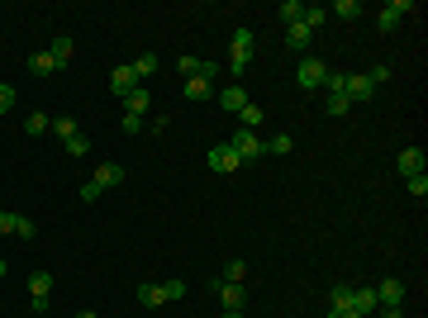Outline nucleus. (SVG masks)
Here are the masks:
<instances>
[{"label": "nucleus", "mask_w": 428, "mask_h": 318, "mask_svg": "<svg viewBox=\"0 0 428 318\" xmlns=\"http://www.w3.org/2000/svg\"><path fill=\"white\" fill-rule=\"evenodd\" d=\"M15 86H0V114H5V110H15Z\"/></svg>", "instance_id": "f704fd0d"}, {"label": "nucleus", "mask_w": 428, "mask_h": 318, "mask_svg": "<svg viewBox=\"0 0 428 318\" xmlns=\"http://www.w3.org/2000/svg\"><path fill=\"white\" fill-rule=\"evenodd\" d=\"M395 166H400V176L410 181V176H424V147H405L395 157Z\"/></svg>", "instance_id": "9b49d317"}, {"label": "nucleus", "mask_w": 428, "mask_h": 318, "mask_svg": "<svg viewBox=\"0 0 428 318\" xmlns=\"http://www.w3.org/2000/svg\"><path fill=\"white\" fill-rule=\"evenodd\" d=\"M219 318H243V309H224V314Z\"/></svg>", "instance_id": "79ce46f5"}, {"label": "nucleus", "mask_w": 428, "mask_h": 318, "mask_svg": "<svg viewBox=\"0 0 428 318\" xmlns=\"http://www.w3.org/2000/svg\"><path fill=\"white\" fill-rule=\"evenodd\" d=\"M253 29H234V48H229V72L234 76H243L248 72V62H253Z\"/></svg>", "instance_id": "f03ea898"}, {"label": "nucleus", "mask_w": 428, "mask_h": 318, "mask_svg": "<svg viewBox=\"0 0 428 318\" xmlns=\"http://www.w3.org/2000/svg\"><path fill=\"white\" fill-rule=\"evenodd\" d=\"M405 304V280H380L376 285V309H400Z\"/></svg>", "instance_id": "1a4fd4ad"}, {"label": "nucleus", "mask_w": 428, "mask_h": 318, "mask_svg": "<svg viewBox=\"0 0 428 318\" xmlns=\"http://www.w3.org/2000/svg\"><path fill=\"white\" fill-rule=\"evenodd\" d=\"M48 52H53V62H57V67H67L72 57H77V43L62 33V38H53V48H48Z\"/></svg>", "instance_id": "412c9836"}, {"label": "nucleus", "mask_w": 428, "mask_h": 318, "mask_svg": "<svg viewBox=\"0 0 428 318\" xmlns=\"http://www.w3.org/2000/svg\"><path fill=\"white\" fill-rule=\"evenodd\" d=\"M110 86H114V96H128L133 86H138V76H133V62H119L110 72Z\"/></svg>", "instance_id": "f8f14e48"}, {"label": "nucleus", "mask_w": 428, "mask_h": 318, "mask_svg": "<svg viewBox=\"0 0 428 318\" xmlns=\"http://www.w3.org/2000/svg\"><path fill=\"white\" fill-rule=\"evenodd\" d=\"M48 128H53V119H48L43 110H33L29 119H24V133H29V138H38V133H48Z\"/></svg>", "instance_id": "b1692460"}, {"label": "nucleus", "mask_w": 428, "mask_h": 318, "mask_svg": "<svg viewBox=\"0 0 428 318\" xmlns=\"http://www.w3.org/2000/svg\"><path fill=\"white\" fill-rule=\"evenodd\" d=\"M324 110H329V114H338V119H343V114L352 110V100H348V96H329V100H324Z\"/></svg>", "instance_id": "2f4dec72"}, {"label": "nucleus", "mask_w": 428, "mask_h": 318, "mask_svg": "<svg viewBox=\"0 0 428 318\" xmlns=\"http://www.w3.org/2000/svg\"><path fill=\"white\" fill-rule=\"evenodd\" d=\"M276 19H281L285 29H290V24H304V5H300V0H281V10H276Z\"/></svg>", "instance_id": "aec40b11"}, {"label": "nucleus", "mask_w": 428, "mask_h": 318, "mask_svg": "<svg viewBox=\"0 0 428 318\" xmlns=\"http://www.w3.org/2000/svg\"><path fill=\"white\" fill-rule=\"evenodd\" d=\"M48 295H53V276L48 271H33L29 276V300H33V318L48 309Z\"/></svg>", "instance_id": "39448f33"}, {"label": "nucleus", "mask_w": 428, "mask_h": 318, "mask_svg": "<svg viewBox=\"0 0 428 318\" xmlns=\"http://www.w3.org/2000/svg\"><path fill=\"white\" fill-rule=\"evenodd\" d=\"M405 186H410V195H414V200H424V195H428V176H410Z\"/></svg>", "instance_id": "72a5a7b5"}, {"label": "nucleus", "mask_w": 428, "mask_h": 318, "mask_svg": "<svg viewBox=\"0 0 428 318\" xmlns=\"http://www.w3.org/2000/svg\"><path fill=\"white\" fill-rule=\"evenodd\" d=\"M38 318H48V314H38Z\"/></svg>", "instance_id": "a18cd8bd"}, {"label": "nucleus", "mask_w": 428, "mask_h": 318, "mask_svg": "<svg viewBox=\"0 0 428 318\" xmlns=\"http://www.w3.org/2000/svg\"><path fill=\"white\" fill-rule=\"evenodd\" d=\"M181 96H186V100H214V81H205V76H190L186 86H181Z\"/></svg>", "instance_id": "6ab92c4d"}, {"label": "nucleus", "mask_w": 428, "mask_h": 318, "mask_svg": "<svg viewBox=\"0 0 428 318\" xmlns=\"http://www.w3.org/2000/svg\"><path fill=\"white\" fill-rule=\"evenodd\" d=\"M243 276H248V261H243V256H229V266H224V280H229V285H243Z\"/></svg>", "instance_id": "a878e982"}, {"label": "nucleus", "mask_w": 428, "mask_h": 318, "mask_svg": "<svg viewBox=\"0 0 428 318\" xmlns=\"http://www.w3.org/2000/svg\"><path fill=\"white\" fill-rule=\"evenodd\" d=\"M343 96L357 105V100H371V96H376V86L366 81V72H357V76H343Z\"/></svg>", "instance_id": "9d476101"}, {"label": "nucleus", "mask_w": 428, "mask_h": 318, "mask_svg": "<svg viewBox=\"0 0 428 318\" xmlns=\"http://www.w3.org/2000/svg\"><path fill=\"white\" fill-rule=\"evenodd\" d=\"M77 318H100V314H91V309H86V314H77Z\"/></svg>", "instance_id": "37998d69"}, {"label": "nucleus", "mask_w": 428, "mask_h": 318, "mask_svg": "<svg viewBox=\"0 0 428 318\" xmlns=\"http://www.w3.org/2000/svg\"><path fill=\"white\" fill-rule=\"evenodd\" d=\"M29 72H33V76H53V72H57L53 52H33V57H29Z\"/></svg>", "instance_id": "4be33fe9"}, {"label": "nucleus", "mask_w": 428, "mask_h": 318, "mask_svg": "<svg viewBox=\"0 0 428 318\" xmlns=\"http://www.w3.org/2000/svg\"><path fill=\"white\" fill-rule=\"evenodd\" d=\"M329 15H338V19H357V15H362V5H357V0H338Z\"/></svg>", "instance_id": "c756f323"}, {"label": "nucleus", "mask_w": 428, "mask_h": 318, "mask_svg": "<svg viewBox=\"0 0 428 318\" xmlns=\"http://www.w3.org/2000/svg\"><path fill=\"white\" fill-rule=\"evenodd\" d=\"M176 72H181V76H205V81H214L219 76V62H205V57H190V52H181V57H176Z\"/></svg>", "instance_id": "20e7f679"}, {"label": "nucleus", "mask_w": 428, "mask_h": 318, "mask_svg": "<svg viewBox=\"0 0 428 318\" xmlns=\"http://www.w3.org/2000/svg\"><path fill=\"white\" fill-rule=\"evenodd\" d=\"M15 233H19V238H33L38 228H33V219H24V214H19V219H15Z\"/></svg>", "instance_id": "e433bc0d"}, {"label": "nucleus", "mask_w": 428, "mask_h": 318, "mask_svg": "<svg viewBox=\"0 0 428 318\" xmlns=\"http://www.w3.org/2000/svg\"><path fill=\"white\" fill-rule=\"evenodd\" d=\"M414 10V0H390V5H380V15H376V24H380V33H390L400 24V19Z\"/></svg>", "instance_id": "6e6552de"}, {"label": "nucleus", "mask_w": 428, "mask_h": 318, "mask_svg": "<svg viewBox=\"0 0 428 318\" xmlns=\"http://www.w3.org/2000/svg\"><path fill=\"white\" fill-rule=\"evenodd\" d=\"M238 119H243V128H253V133H257V124H262V119H267V110H262V105H253V100H248V105H243V110H238Z\"/></svg>", "instance_id": "5701e85b"}, {"label": "nucleus", "mask_w": 428, "mask_h": 318, "mask_svg": "<svg viewBox=\"0 0 428 318\" xmlns=\"http://www.w3.org/2000/svg\"><path fill=\"white\" fill-rule=\"evenodd\" d=\"M214 100L224 105V114H238L248 105V91H243V86H229V91H214Z\"/></svg>", "instance_id": "dca6fc26"}, {"label": "nucleus", "mask_w": 428, "mask_h": 318, "mask_svg": "<svg viewBox=\"0 0 428 318\" xmlns=\"http://www.w3.org/2000/svg\"><path fill=\"white\" fill-rule=\"evenodd\" d=\"M162 285H167V304H172V300H181V295H186V280H162Z\"/></svg>", "instance_id": "c9c22d12"}, {"label": "nucleus", "mask_w": 428, "mask_h": 318, "mask_svg": "<svg viewBox=\"0 0 428 318\" xmlns=\"http://www.w3.org/2000/svg\"><path fill=\"white\" fill-rule=\"evenodd\" d=\"M133 76H138V86H143L148 76H158V57H153V52H143L138 62H133Z\"/></svg>", "instance_id": "bb28decb"}, {"label": "nucleus", "mask_w": 428, "mask_h": 318, "mask_svg": "<svg viewBox=\"0 0 428 318\" xmlns=\"http://www.w3.org/2000/svg\"><path fill=\"white\" fill-rule=\"evenodd\" d=\"M119 181H124V166H114V161L95 166V176H91V186H100V191H114Z\"/></svg>", "instance_id": "4468645a"}, {"label": "nucleus", "mask_w": 428, "mask_h": 318, "mask_svg": "<svg viewBox=\"0 0 428 318\" xmlns=\"http://www.w3.org/2000/svg\"><path fill=\"white\" fill-rule=\"evenodd\" d=\"M138 304H143V309H158V304H167V285H158V280H143V285H138Z\"/></svg>", "instance_id": "f3484780"}, {"label": "nucleus", "mask_w": 428, "mask_h": 318, "mask_svg": "<svg viewBox=\"0 0 428 318\" xmlns=\"http://www.w3.org/2000/svg\"><path fill=\"white\" fill-rule=\"evenodd\" d=\"M67 157H86V152H91V138H86V133H77V138H67Z\"/></svg>", "instance_id": "c85d7f7f"}, {"label": "nucleus", "mask_w": 428, "mask_h": 318, "mask_svg": "<svg viewBox=\"0 0 428 318\" xmlns=\"http://www.w3.org/2000/svg\"><path fill=\"white\" fill-rule=\"evenodd\" d=\"M148 110H153V96H148L143 86H133V91L124 96V114H138V119H143Z\"/></svg>", "instance_id": "a211bd4d"}, {"label": "nucleus", "mask_w": 428, "mask_h": 318, "mask_svg": "<svg viewBox=\"0 0 428 318\" xmlns=\"http://www.w3.org/2000/svg\"><path fill=\"white\" fill-rule=\"evenodd\" d=\"M0 276H5V256H0Z\"/></svg>", "instance_id": "c03bdc74"}, {"label": "nucleus", "mask_w": 428, "mask_h": 318, "mask_svg": "<svg viewBox=\"0 0 428 318\" xmlns=\"http://www.w3.org/2000/svg\"><path fill=\"white\" fill-rule=\"evenodd\" d=\"M100 195H105V191H100V186H91V181H86V186H81V200H86V205H95V200H100Z\"/></svg>", "instance_id": "58836bf2"}, {"label": "nucleus", "mask_w": 428, "mask_h": 318, "mask_svg": "<svg viewBox=\"0 0 428 318\" xmlns=\"http://www.w3.org/2000/svg\"><path fill=\"white\" fill-rule=\"evenodd\" d=\"M205 161H209V171H224V176L243 166V161H238V152H234L229 143H214V147H209V157H205Z\"/></svg>", "instance_id": "0eeeda50"}, {"label": "nucleus", "mask_w": 428, "mask_h": 318, "mask_svg": "<svg viewBox=\"0 0 428 318\" xmlns=\"http://www.w3.org/2000/svg\"><path fill=\"white\" fill-rule=\"evenodd\" d=\"M352 309H357L362 318H371L376 314V290L371 285H352Z\"/></svg>", "instance_id": "2eb2a0df"}, {"label": "nucleus", "mask_w": 428, "mask_h": 318, "mask_svg": "<svg viewBox=\"0 0 428 318\" xmlns=\"http://www.w3.org/2000/svg\"><path fill=\"white\" fill-rule=\"evenodd\" d=\"M380 318H405V309H380Z\"/></svg>", "instance_id": "a19ab883"}, {"label": "nucleus", "mask_w": 428, "mask_h": 318, "mask_svg": "<svg viewBox=\"0 0 428 318\" xmlns=\"http://www.w3.org/2000/svg\"><path fill=\"white\" fill-rule=\"evenodd\" d=\"M15 219L19 214H5V209H0V233H15Z\"/></svg>", "instance_id": "ea45409f"}, {"label": "nucleus", "mask_w": 428, "mask_h": 318, "mask_svg": "<svg viewBox=\"0 0 428 318\" xmlns=\"http://www.w3.org/2000/svg\"><path fill=\"white\" fill-rule=\"evenodd\" d=\"M214 295H219L224 309H243V300H248V290H243V285H229V280H214Z\"/></svg>", "instance_id": "ddd939ff"}, {"label": "nucleus", "mask_w": 428, "mask_h": 318, "mask_svg": "<svg viewBox=\"0 0 428 318\" xmlns=\"http://www.w3.org/2000/svg\"><path fill=\"white\" fill-rule=\"evenodd\" d=\"M329 318H362L357 309H352V285H333V295H329Z\"/></svg>", "instance_id": "423d86ee"}, {"label": "nucleus", "mask_w": 428, "mask_h": 318, "mask_svg": "<svg viewBox=\"0 0 428 318\" xmlns=\"http://www.w3.org/2000/svg\"><path fill=\"white\" fill-rule=\"evenodd\" d=\"M229 147L238 152V161H243V166H248V161H257L262 152H267V143L257 138L253 128H234V133H229Z\"/></svg>", "instance_id": "f257e3e1"}, {"label": "nucleus", "mask_w": 428, "mask_h": 318, "mask_svg": "<svg viewBox=\"0 0 428 318\" xmlns=\"http://www.w3.org/2000/svg\"><path fill=\"white\" fill-rule=\"evenodd\" d=\"M48 133H57V138L67 143V138H77V119H67V114H62V119H53V128H48Z\"/></svg>", "instance_id": "cd10ccee"}, {"label": "nucleus", "mask_w": 428, "mask_h": 318, "mask_svg": "<svg viewBox=\"0 0 428 318\" xmlns=\"http://www.w3.org/2000/svg\"><path fill=\"white\" fill-rule=\"evenodd\" d=\"M295 81H300L304 91H319V86L329 81V62H324V57H304V62L295 67Z\"/></svg>", "instance_id": "7ed1b4c3"}, {"label": "nucleus", "mask_w": 428, "mask_h": 318, "mask_svg": "<svg viewBox=\"0 0 428 318\" xmlns=\"http://www.w3.org/2000/svg\"><path fill=\"white\" fill-rule=\"evenodd\" d=\"M324 19H329V10H319V5H304V29H309V33H314Z\"/></svg>", "instance_id": "7c9ffc66"}, {"label": "nucleus", "mask_w": 428, "mask_h": 318, "mask_svg": "<svg viewBox=\"0 0 428 318\" xmlns=\"http://www.w3.org/2000/svg\"><path fill=\"white\" fill-rule=\"evenodd\" d=\"M309 38H314V33L304 29V24H290V29H285V43H290L295 52H300V48H309Z\"/></svg>", "instance_id": "393cba45"}, {"label": "nucleus", "mask_w": 428, "mask_h": 318, "mask_svg": "<svg viewBox=\"0 0 428 318\" xmlns=\"http://www.w3.org/2000/svg\"><path fill=\"white\" fill-rule=\"evenodd\" d=\"M119 128H124V133H143V119H138V114H124V119H119Z\"/></svg>", "instance_id": "4c0bfd02"}, {"label": "nucleus", "mask_w": 428, "mask_h": 318, "mask_svg": "<svg viewBox=\"0 0 428 318\" xmlns=\"http://www.w3.org/2000/svg\"><path fill=\"white\" fill-rule=\"evenodd\" d=\"M271 152H276V157H285V152H290V147H295V138H290V133H276V138H271Z\"/></svg>", "instance_id": "473e14b6"}]
</instances>
